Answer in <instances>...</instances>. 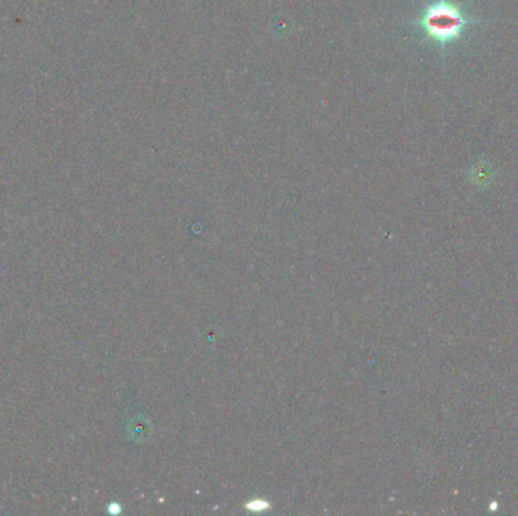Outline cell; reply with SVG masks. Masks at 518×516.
<instances>
[{
    "mask_svg": "<svg viewBox=\"0 0 518 516\" xmlns=\"http://www.w3.org/2000/svg\"><path fill=\"white\" fill-rule=\"evenodd\" d=\"M485 19L474 17L458 0H429L414 21L426 39L432 41L441 51L456 44L476 24Z\"/></svg>",
    "mask_w": 518,
    "mask_h": 516,
    "instance_id": "6da1fadb",
    "label": "cell"
}]
</instances>
